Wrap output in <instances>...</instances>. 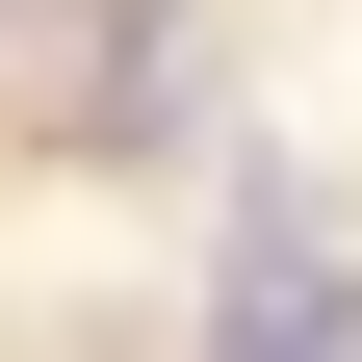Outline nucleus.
Wrapping results in <instances>:
<instances>
[{
    "mask_svg": "<svg viewBox=\"0 0 362 362\" xmlns=\"http://www.w3.org/2000/svg\"><path fill=\"white\" fill-rule=\"evenodd\" d=\"M0 104H52V129H156V104H181V0H78L52 52H0Z\"/></svg>",
    "mask_w": 362,
    "mask_h": 362,
    "instance_id": "obj_1",
    "label": "nucleus"
},
{
    "mask_svg": "<svg viewBox=\"0 0 362 362\" xmlns=\"http://www.w3.org/2000/svg\"><path fill=\"white\" fill-rule=\"evenodd\" d=\"M0 52H26V0H0Z\"/></svg>",
    "mask_w": 362,
    "mask_h": 362,
    "instance_id": "obj_3",
    "label": "nucleus"
},
{
    "mask_svg": "<svg viewBox=\"0 0 362 362\" xmlns=\"http://www.w3.org/2000/svg\"><path fill=\"white\" fill-rule=\"evenodd\" d=\"M207 337H362V259L310 233L285 181H259V207H233V259H207Z\"/></svg>",
    "mask_w": 362,
    "mask_h": 362,
    "instance_id": "obj_2",
    "label": "nucleus"
}]
</instances>
